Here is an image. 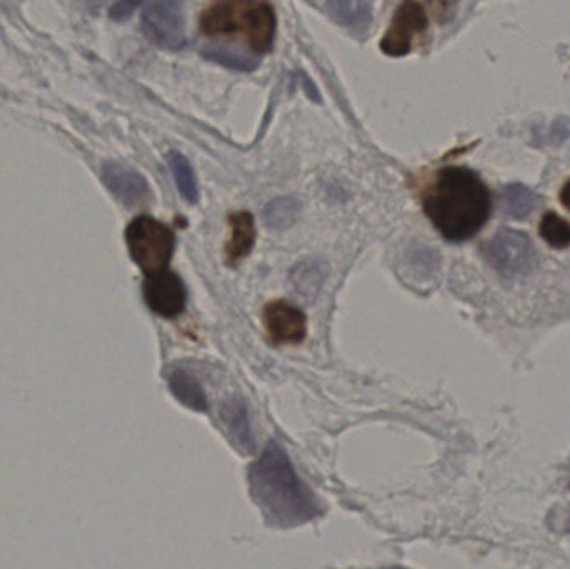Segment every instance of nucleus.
Returning a JSON list of instances; mask_svg holds the SVG:
<instances>
[{"instance_id": "15", "label": "nucleus", "mask_w": 570, "mask_h": 569, "mask_svg": "<svg viewBox=\"0 0 570 569\" xmlns=\"http://www.w3.org/2000/svg\"><path fill=\"white\" fill-rule=\"evenodd\" d=\"M502 197H504L505 216L515 220L525 219L529 214L538 209L539 203H541L538 194L522 184H512V186L505 187Z\"/></svg>"}, {"instance_id": "13", "label": "nucleus", "mask_w": 570, "mask_h": 569, "mask_svg": "<svg viewBox=\"0 0 570 569\" xmlns=\"http://www.w3.org/2000/svg\"><path fill=\"white\" fill-rule=\"evenodd\" d=\"M322 9L327 12L335 22L351 30L355 36L367 32L372 20V6L368 2H325L321 3Z\"/></svg>"}, {"instance_id": "16", "label": "nucleus", "mask_w": 570, "mask_h": 569, "mask_svg": "<svg viewBox=\"0 0 570 569\" xmlns=\"http://www.w3.org/2000/svg\"><path fill=\"white\" fill-rule=\"evenodd\" d=\"M203 57L210 60V62L220 63L227 69L240 70V72H253L261 63V60L254 57L253 53L223 46L206 47L203 50Z\"/></svg>"}, {"instance_id": "4", "label": "nucleus", "mask_w": 570, "mask_h": 569, "mask_svg": "<svg viewBox=\"0 0 570 569\" xmlns=\"http://www.w3.org/2000/svg\"><path fill=\"white\" fill-rule=\"evenodd\" d=\"M126 239L130 256L144 273L166 271L176 246V237L166 224L149 216L136 217L127 227Z\"/></svg>"}, {"instance_id": "17", "label": "nucleus", "mask_w": 570, "mask_h": 569, "mask_svg": "<svg viewBox=\"0 0 570 569\" xmlns=\"http://www.w3.org/2000/svg\"><path fill=\"white\" fill-rule=\"evenodd\" d=\"M167 160H169L170 170H173L174 179H176L184 199L187 203L196 204L199 200V186H197L196 174H194L189 160L179 153H170Z\"/></svg>"}, {"instance_id": "7", "label": "nucleus", "mask_w": 570, "mask_h": 569, "mask_svg": "<svg viewBox=\"0 0 570 569\" xmlns=\"http://www.w3.org/2000/svg\"><path fill=\"white\" fill-rule=\"evenodd\" d=\"M428 13L417 2H404L395 10L394 19L381 42L382 52L391 57L407 56L419 33L428 29Z\"/></svg>"}, {"instance_id": "19", "label": "nucleus", "mask_w": 570, "mask_h": 569, "mask_svg": "<svg viewBox=\"0 0 570 569\" xmlns=\"http://www.w3.org/2000/svg\"><path fill=\"white\" fill-rule=\"evenodd\" d=\"M539 233H541L542 239L554 249H566L570 246V223L552 210L542 217Z\"/></svg>"}, {"instance_id": "21", "label": "nucleus", "mask_w": 570, "mask_h": 569, "mask_svg": "<svg viewBox=\"0 0 570 569\" xmlns=\"http://www.w3.org/2000/svg\"><path fill=\"white\" fill-rule=\"evenodd\" d=\"M136 7L137 3H117V6H114V9L110 10V13H112L114 19H126V17H129L130 13H132V10L136 9Z\"/></svg>"}, {"instance_id": "6", "label": "nucleus", "mask_w": 570, "mask_h": 569, "mask_svg": "<svg viewBox=\"0 0 570 569\" xmlns=\"http://www.w3.org/2000/svg\"><path fill=\"white\" fill-rule=\"evenodd\" d=\"M142 30L163 49L179 50L186 46V19L183 6L173 0H159L144 7Z\"/></svg>"}, {"instance_id": "11", "label": "nucleus", "mask_w": 570, "mask_h": 569, "mask_svg": "<svg viewBox=\"0 0 570 569\" xmlns=\"http://www.w3.org/2000/svg\"><path fill=\"white\" fill-rule=\"evenodd\" d=\"M219 418L226 428L230 443L243 453H254L256 441H254L253 428H250L249 411H247L243 398L234 396L224 401Z\"/></svg>"}, {"instance_id": "5", "label": "nucleus", "mask_w": 570, "mask_h": 569, "mask_svg": "<svg viewBox=\"0 0 570 569\" xmlns=\"http://www.w3.org/2000/svg\"><path fill=\"white\" fill-rule=\"evenodd\" d=\"M488 257L495 271L505 277L525 276L538 266V251L531 237L505 227L489 243Z\"/></svg>"}, {"instance_id": "1", "label": "nucleus", "mask_w": 570, "mask_h": 569, "mask_svg": "<svg viewBox=\"0 0 570 569\" xmlns=\"http://www.w3.org/2000/svg\"><path fill=\"white\" fill-rule=\"evenodd\" d=\"M249 484L254 501L273 527H298L324 513L277 441H271L250 467Z\"/></svg>"}, {"instance_id": "20", "label": "nucleus", "mask_w": 570, "mask_h": 569, "mask_svg": "<svg viewBox=\"0 0 570 569\" xmlns=\"http://www.w3.org/2000/svg\"><path fill=\"white\" fill-rule=\"evenodd\" d=\"M559 514H549V527L551 530L568 533L570 531V508H558Z\"/></svg>"}, {"instance_id": "3", "label": "nucleus", "mask_w": 570, "mask_h": 569, "mask_svg": "<svg viewBox=\"0 0 570 569\" xmlns=\"http://www.w3.org/2000/svg\"><path fill=\"white\" fill-rule=\"evenodd\" d=\"M199 26L206 36H240L257 53L269 52L276 36V16L267 2L210 3L200 16Z\"/></svg>"}, {"instance_id": "12", "label": "nucleus", "mask_w": 570, "mask_h": 569, "mask_svg": "<svg viewBox=\"0 0 570 569\" xmlns=\"http://www.w3.org/2000/svg\"><path fill=\"white\" fill-rule=\"evenodd\" d=\"M230 237L226 244V261L229 266H237L240 261L246 259L256 244V223L253 214L247 210L230 214Z\"/></svg>"}, {"instance_id": "2", "label": "nucleus", "mask_w": 570, "mask_h": 569, "mask_svg": "<svg viewBox=\"0 0 570 569\" xmlns=\"http://www.w3.org/2000/svg\"><path fill=\"white\" fill-rule=\"evenodd\" d=\"M435 229L452 243L471 239L491 217L492 197L484 180L468 167L442 169L424 196Z\"/></svg>"}, {"instance_id": "10", "label": "nucleus", "mask_w": 570, "mask_h": 569, "mask_svg": "<svg viewBox=\"0 0 570 569\" xmlns=\"http://www.w3.org/2000/svg\"><path fill=\"white\" fill-rule=\"evenodd\" d=\"M264 323L276 344H297L307 334V317L294 304L274 301L264 310Z\"/></svg>"}, {"instance_id": "18", "label": "nucleus", "mask_w": 570, "mask_h": 569, "mask_svg": "<svg viewBox=\"0 0 570 569\" xmlns=\"http://www.w3.org/2000/svg\"><path fill=\"white\" fill-rule=\"evenodd\" d=\"M298 210H301V206L294 197H277L267 204L264 217L274 229H287L297 219Z\"/></svg>"}, {"instance_id": "22", "label": "nucleus", "mask_w": 570, "mask_h": 569, "mask_svg": "<svg viewBox=\"0 0 570 569\" xmlns=\"http://www.w3.org/2000/svg\"><path fill=\"white\" fill-rule=\"evenodd\" d=\"M561 203L564 204L566 209L570 210V183L562 187Z\"/></svg>"}, {"instance_id": "14", "label": "nucleus", "mask_w": 570, "mask_h": 569, "mask_svg": "<svg viewBox=\"0 0 570 569\" xmlns=\"http://www.w3.org/2000/svg\"><path fill=\"white\" fill-rule=\"evenodd\" d=\"M169 387L177 401L189 408V410L207 413L209 403H207L206 393L196 377L190 376L187 371L176 370L170 373Z\"/></svg>"}, {"instance_id": "9", "label": "nucleus", "mask_w": 570, "mask_h": 569, "mask_svg": "<svg viewBox=\"0 0 570 569\" xmlns=\"http://www.w3.org/2000/svg\"><path fill=\"white\" fill-rule=\"evenodd\" d=\"M102 179L110 193L127 207L144 206L153 199L149 183L132 167L119 163L104 166Z\"/></svg>"}, {"instance_id": "8", "label": "nucleus", "mask_w": 570, "mask_h": 569, "mask_svg": "<svg viewBox=\"0 0 570 569\" xmlns=\"http://www.w3.org/2000/svg\"><path fill=\"white\" fill-rule=\"evenodd\" d=\"M144 297L154 313L163 317H176L186 307L187 290L176 273L166 269L147 277Z\"/></svg>"}, {"instance_id": "23", "label": "nucleus", "mask_w": 570, "mask_h": 569, "mask_svg": "<svg viewBox=\"0 0 570 569\" xmlns=\"http://www.w3.org/2000/svg\"><path fill=\"white\" fill-rule=\"evenodd\" d=\"M384 569H405V568H401V567H392V568H384Z\"/></svg>"}]
</instances>
